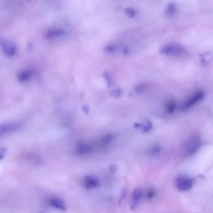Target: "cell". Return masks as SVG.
Instances as JSON below:
<instances>
[{"label": "cell", "instance_id": "obj_7", "mask_svg": "<svg viewBox=\"0 0 213 213\" xmlns=\"http://www.w3.org/2000/svg\"><path fill=\"white\" fill-rule=\"evenodd\" d=\"M65 34V31L62 29H50L46 32L45 37L47 38L58 37Z\"/></svg>", "mask_w": 213, "mask_h": 213}, {"label": "cell", "instance_id": "obj_8", "mask_svg": "<svg viewBox=\"0 0 213 213\" xmlns=\"http://www.w3.org/2000/svg\"><path fill=\"white\" fill-rule=\"evenodd\" d=\"M1 45L4 48V51L5 52L6 55L11 57L15 54L16 50V47L13 45L4 41H1Z\"/></svg>", "mask_w": 213, "mask_h": 213}, {"label": "cell", "instance_id": "obj_2", "mask_svg": "<svg viewBox=\"0 0 213 213\" xmlns=\"http://www.w3.org/2000/svg\"><path fill=\"white\" fill-rule=\"evenodd\" d=\"M193 179L185 176H179L175 180V185L178 190L186 191L191 190L193 187Z\"/></svg>", "mask_w": 213, "mask_h": 213}, {"label": "cell", "instance_id": "obj_18", "mask_svg": "<svg viewBox=\"0 0 213 213\" xmlns=\"http://www.w3.org/2000/svg\"><path fill=\"white\" fill-rule=\"evenodd\" d=\"M117 48L116 45L115 44H110L107 45L105 47L104 50L107 52H114Z\"/></svg>", "mask_w": 213, "mask_h": 213}, {"label": "cell", "instance_id": "obj_22", "mask_svg": "<svg viewBox=\"0 0 213 213\" xmlns=\"http://www.w3.org/2000/svg\"><path fill=\"white\" fill-rule=\"evenodd\" d=\"M113 139V136L112 135H108L106 136L105 137L103 138V143L104 144H107L110 143L111 141Z\"/></svg>", "mask_w": 213, "mask_h": 213}, {"label": "cell", "instance_id": "obj_13", "mask_svg": "<svg viewBox=\"0 0 213 213\" xmlns=\"http://www.w3.org/2000/svg\"><path fill=\"white\" fill-rule=\"evenodd\" d=\"M176 108V103L173 101H170L166 103V111L169 114H172L174 113Z\"/></svg>", "mask_w": 213, "mask_h": 213}, {"label": "cell", "instance_id": "obj_3", "mask_svg": "<svg viewBox=\"0 0 213 213\" xmlns=\"http://www.w3.org/2000/svg\"><path fill=\"white\" fill-rule=\"evenodd\" d=\"M200 138L197 136L190 138L185 145V151L187 154L192 155L199 149L200 146Z\"/></svg>", "mask_w": 213, "mask_h": 213}, {"label": "cell", "instance_id": "obj_11", "mask_svg": "<svg viewBox=\"0 0 213 213\" xmlns=\"http://www.w3.org/2000/svg\"><path fill=\"white\" fill-rule=\"evenodd\" d=\"M142 194V190L140 188L137 187V188H136L132 193V198L133 201L138 202V201L141 197Z\"/></svg>", "mask_w": 213, "mask_h": 213}, {"label": "cell", "instance_id": "obj_27", "mask_svg": "<svg viewBox=\"0 0 213 213\" xmlns=\"http://www.w3.org/2000/svg\"><path fill=\"white\" fill-rule=\"evenodd\" d=\"M83 110L84 113L86 114V115H88L89 113V107L87 105H85L83 107Z\"/></svg>", "mask_w": 213, "mask_h": 213}, {"label": "cell", "instance_id": "obj_16", "mask_svg": "<svg viewBox=\"0 0 213 213\" xmlns=\"http://www.w3.org/2000/svg\"><path fill=\"white\" fill-rule=\"evenodd\" d=\"M125 14L130 18H132L135 16L137 13L136 12L134 9L129 8H126L125 10Z\"/></svg>", "mask_w": 213, "mask_h": 213}, {"label": "cell", "instance_id": "obj_29", "mask_svg": "<svg viewBox=\"0 0 213 213\" xmlns=\"http://www.w3.org/2000/svg\"></svg>", "mask_w": 213, "mask_h": 213}, {"label": "cell", "instance_id": "obj_17", "mask_svg": "<svg viewBox=\"0 0 213 213\" xmlns=\"http://www.w3.org/2000/svg\"><path fill=\"white\" fill-rule=\"evenodd\" d=\"M146 88V86L145 84H143V83H140L135 86V88H134V91L136 93H140L145 91Z\"/></svg>", "mask_w": 213, "mask_h": 213}, {"label": "cell", "instance_id": "obj_28", "mask_svg": "<svg viewBox=\"0 0 213 213\" xmlns=\"http://www.w3.org/2000/svg\"><path fill=\"white\" fill-rule=\"evenodd\" d=\"M134 127L135 128H139L142 127V125L140 124L139 123H135L134 125Z\"/></svg>", "mask_w": 213, "mask_h": 213}, {"label": "cell", "instance_id": "obj_9", "mask_svg": "<svg viewBox=\"0 0 213 213\" xmlns=\"http://www.w3.org/2000/svg\"><path fill=\"white\" fill-rule=\"evenodd\" d=\"M50 204L52 207L60 210L65 211L66 210V206L65 203L62 200H60L59 198H51L50 201Z\"/></svg>", "mask_w": 213, "mask_h": 213}, {"label": "cell", "instance_id": "obj_6", "mask_svg": "<svg viewBox=\"0 0 213 213\" xmlns=\"http://www.w3.org/2000/svg\"><path fill=\"white\" fill-rule=\"evenodd\" d=\"M19 126L18 124L14 123H9L1 125L0 127V133L1 135L4 134L12 132L16 130Z\"/></svg>", "mask_w": 213, "mask_h": 213}, {"label": "cell", "instance_id": "obj_12", "mask_svg": "<svg viewBox=\"0 0 213 213\" xmlns=\"http://www.w3.org/2000/svg\"><path fill=\"white\" fill-rule=\"evenodd\" d=\"M91 150V148L88 145L86 144H81L78 145V151L81 154H86L88 153Z\"/></svg>", "mask_w": 213, "mask_h": 213}, {"label": "cell", "instance_id": "obj_5", "mask_svg": "<svg viewBox=\"0 0 213 213\" xmlns=\"http://www.w3.org/2000/svg\"><path fill=\"white\" fill-rule=\"evenodd\" d=\"M99 181L98 179L96 177L92 175L87 176L84 180V185L86 189H94L99 186Z\"/></svg>", "mask_w": 213, "mask_h": 213}, {"label": "cell", "instance_id": "obj_20", "mask_svg": "<svg viewBox=\"0 0 213 213\" xmlns=\"http://www.w3.org/2000/svg\"><path fill=\"white\" fill-rule=\"evenodd\" d=\"M127 192V190L125 188H123L121 191L120 194L119 200L118 201L119 204H120L122 202L123 200H124L125 197H126Z\"/></svg>", "mask_w": 213, "mask_h": 213}, {"label": "cell", "instance_id": "obj_26", "mask_svg": "<svg viewBox=\"0 0 213 213\" xmlns=\"http://www.w3.org/2000/svg\"><path fill=\"white\" fill-rule=\"evenodd\" d=\"M160 151V148L158 146H155L151 150V153L153 154H156L159 153Z\"/></svg>", "mask_w": 213, "mask_h": 213}, {"label": "cell", "instance_id": "obj_14", "mask_svg": "<svg viewBox=\"0 0 213 213\" xmlns=\"http://www.w3.org/2000/svg\"><path fill=\"white\" fill-rule=\"evenodd\" d=\"M30 73L28 72H23L20 73L18 79L21 82H24L29 80L30 77Z\"/></svg>", "mask_w": 213, "mask_h": 213}, {"label": "cell", "instance_id": "obj_4", "mask_svg": "<svg viewBox=\"0 0 213 213\" xmlns=\"http://www.w3.org/2000/svg\"><path fill=\"white\" fill-rule=\"evenodd\" d=\"M204 97V93L202 91H199L187 100L182 105V109L186 110L192 107L197 103L200 101Z\"/></svg>", "mask_w": 213, "mask_h": 213}, {"label": "cell", "instance_id": "obj_1", "mask_svg": "<svg viewBox=\"0 0 213 213\" xmlns=\"http://www.w3.org/2000/svg\"><path fill=\"white\" fill-rule=\"evenodd\" d=\"M185 49L177 45H167L161 47L160 52L166 55H183L186 53Z\"/></svg>", "mask_w": 213, "mask_h": 213}, {"label": "cell", "instance_id": "obj_21", "mask_svg": "<svg viewBox=\"0 0 213 213\" xmlns=\"http://www.w3.org/2000/svg\"><path fill=\"white\" fill-rule=\"evenodd\" d=\"M111 96L115 98H118L121 94V91L120 89H116L112 91L110 93Z\"/></svg>", "mask_w": 213, "mask_h": 213}, {"label": "cell", "instance_id": "obj_23", "mask_svg": "<svg viewBox=\"0 0 213 213\" xmlns=\"http://www.w3.org/2000/svg\"><path fill=\"white\" fill-rule=\"evenodd\" d=\"M108 169L111 173H115L117 172V166L115 164H111L109 166Z\"/></svg>", "mask_w": 213, "mask_h": 213}, {"label": "cell", "instance_id": "obj_24", "mask_svg": "<svg viewBox=\"0 0 213 213\" xmlns=\"http://www.w3.org/2000/svg\"><path fill=\"white\" fill-rule=\"evenodd\" d=\"M6 154V149L5 148H1V151H0V160H2L4 158Z\"/></svg>", "mask_w": 213, "mask_h": 213}, {"label": "cell", "instance_id": "obj_25", "mask_svg": "<svg viewBox=\"0 0 213 213\" xmlns=\"http://www.w3.org/2000/svg\"><path fill=\"white\" fill-rule=\"evenodd\" d=\"M154 195H155V192L152 189L149 190L147 193V197L149 199H151L153 197Z\"/></svg>", "mask_w": 213, "mask_h": 213}, {"label": "cell", "instance_id": "obj_19", "mask_svg": "<svg viewBox=\"0 0 213 213\" xmlns=\"http://www.w3.org/2000/svg\"><path fill=\"white\" fill-rule=\"evenodd\" d=\"M152 124L149 121H147L142 127V131L144 132H147L152 129Z\"/></svg>", "mask_w": 213, "mask_h": 213}, {"label": "cell", "instance_id": "obj_10", "mask_svg": "<svg viewBox=\"0 0 213 213\" xmlns=\"http://www.w3.org/2000/svg\"><path fill=\"white\" fill-rule=\"evenodd\" d=\"M177 11V7L174 3H170L165 11V15L168 17H171L174 15Z\"/></svg>", "mask_w": 213, "mask_h": 213}, {"label": "cell", "instance_id": "obj_15", "mask_svg": "<svg viewBox=\"0 0 213 213\" xmlns=\"http://www.w3.org/2000/svg\"><path fill=\"white\" fill-rule=\"evenodd\" d=\"M103 76L105 81L106 82L108 87L110 88L112 86L113 82H112V78L109 73L108 72H107V71H105L103 73Z\"/></svg>", "mask_w": 213, "mask_h": 213}]
</instances>
